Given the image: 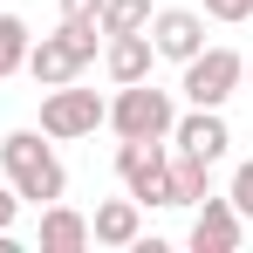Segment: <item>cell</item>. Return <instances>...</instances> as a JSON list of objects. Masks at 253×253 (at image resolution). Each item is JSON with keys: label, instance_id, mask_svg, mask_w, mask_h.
<instances>
[{"label": "cell", "instance_id": "obj_1", "mask_svg": "<svg viewBox=\"0 0 253 253\" xmlns=\"http://www.w3.org/2000/svg\"><path fill=\"white\" fill-rule=\"evenodd\" d=\"M0 171H7V185H14L21 199H35V206H55V199L69 192V171L55 158V137H42V130H7V137H0Z\"/></svg>", "mask_w": 253, "mask_h": 253}, {"label": "cell", "instance_id": "obj_2", "mask_svg": "<svg viewBox=\"0 0 253 253\" xmlns=\"http://www.w3.org/2000/svg\"><path fill=\"white\" fill-rule=\"evenodd\" d=\"M96 42H103V28H96V21H62L55 35H42V42L28 48V76H35L42 89L76 83L89 62H96Z\"/></svg>", "mask_w": 253, "mask_h": 253}, {"label": "cell", "instance_id": "obj_3", "mask_svg": "<svg viewBox=\"0 0 253 253\" xmlns=\"http://www.w3.org/2000/svg\"><path fill=\"white\" fill-rule=\"evenodd\" d=\"M103 124L117 130V137L158 144V137H171V124H178V103H171V89H158L151 76H144V83H117V103L103 110Z\"/></svg>", "mask_w": 253, "mask_h": 253}, {"label": "cell", "instance_id": "obj_4", "mask_svg": "<svg viewBox=\"0 0 253 253\" xmlns=\"http://www.w3.org/2000/svg\"><path fill=\"white\" fill-rule=\"evenodd\" d=\"M117 178L137 206H171V137H158V144L124 137L117 144Z\"/></svg>", "mask_w": 253, "mask_h": 253}, {"label": "cell", "instance_id": "obj_5", "mask_svg": "<svg viewBox=\"0 0 253 253\" xmlns=\"http://www.w3.org/2000/svg\"><path fill=\"white\" fill-rule=\"evenodd\" d=\"M185 69V103L192 110H226V96L247 83V55H233V48H199L192 62H178Z\"/></svg>", "mask_w": 253, "mask_h": 253}, {"label": "cell", "instance_id": "obj_6", "mask_svg": "<svg viewBox=\"0 0 253 253\" xmlns=\"http://www.w3.org/2000/svg\"><path fill=\"white\" fill-rule=\"evenodd\" d=\"M103 110H110V103H103L96 89H76V83H62V89H48V96H42V137H55V144L96 137Z\"/></svg>", "mask_w": 253, "mask_h": 253}, {"label": "cell", "instance_id": "obj_7", "mask_svg": "<svg viewBox=\"0 0 253 253\" xmlns=\"http://www.w3.org/2000/svg\"><path fill=\"white\" fill-rule=\"evenodd\" d=\"M151 48L165 55V62H192L199 48H206V14L199 7H151Z\"/></svg>", "mask_w": 253, "mask_h": 253}, {"label": "cell", "instance_id": "obj_8", "mask_svg": "<svg viewBox=\"0 0 253 253\" xmlns=\"http://www.w3.org/2000/svg\"><path fill=\"white\" fill-rule=\"evenodd\" d=\"M240 233H247V219H240L233 199H212L206 192V199L192 206V253H233Z\"/></svg>", "mask_w": 253, "mask_h": 253}, {"label": "cell", "instance_id": "obj_9", "mask_svg": "<svg viewBox=\"0 0 253 253\" xmlns=\"http://www.w3.org/2000/svg\"><path fill=\"white\" fill-rule=\"evenodd\" d=\"M137 233H144V206L137 199H103V206L89 212V247H137Z\"/></svg>", "mask_w": 253, "mask_h": 253}, {"label": "cell", "instance_id": "obj_10", "mask_svg": "<svg viewBox=\"0 0 253 253\" xmlns=\"http://www.w3.org/2000/svg\"><path fill=\"white\" fill-rule=\"evenodd\" d=\"M171 144H178V151H192V158H206V165H219V158H226V144H233V130H226L219 110H192V117H178V124H171Z\"/></svg>", "mask_w": 253, "mask_h": 253}, {"label": "cell", "instance_id": "obj_11", "mask_svg": "<svg viewBox=\"0 0 253 253\" xmlns=\"http://www.w3.org/2000/svg\"><path fill=\"white\" fill-rule=\"evenodd\" d=\"M151 62H158V48H151L144 28H137V35H103V69H110V83H144Z\"/></svg>", "mask_w": 253, "mask_h": 253}, {"label": "cell", "instance_id": "obj_12", "mask_svg": "<svg viewBox=\"0 0 253 253\" xmlns=\"http://www.w3.org/2000/svg\"><path fill=\"white\" fill-rule=\"evenodd\" d=\"M35 240H42V253H83L89 247V212L55 199V206H42V233Z\"/></svg>", "mask_w": 253, "mask_h": 253}, {"label": "cell", "instance_id": "obj_13", "mask_svg": "<svg viewBox=\"0 0 253 253\" xmlns=\"http://www.w3.org/2000/svg\"><path fill=\"white\" fill-rule=\"evenodd\" d=\"M206 192H212V165L171 144V206H199Z\"/></svg>", "mask_w": 253, "mask_h": 253}, {"label": "cell", "instance_id": "obj_14", "mask_svg": "<svg viewBox=\"0 0 253 253\" xmlns=\"http://www.w3.org/2000/svg\"><path fill=\"white\" fill-rule=\"evenodd\" d=\"M28 48H35V35H28V21H21V14H0V83L28 69Z\"/></svg>", "mask_w": 253, "mask_h": 253}, {"label": "cell", "instance_id": "obj_15", "mask_svg": "<svg viewBox=\"0 0 253 253\" xmlns=\"http://www.w3.org/2000/svg\"><path fill=\"white\" fill-rule=\"evenodd\" d=\"M96 28H103V35H137V28H151V0H103Z\"/></svg>", "mask_w": 253, "mask_h": 253}, {"label": "cell", "instance_id": "obj_16", "mask_svg": "<svg viewBox=\"0 0 253 253\" xmlns=\"http://www.w3.org/2000/svg\"><path fill=\"white\" fill-rule=\"evenodd\" d=\"M226 199L240 206V219H253V158H247L240 171H233V192H226Z\"/></svg>", "mask_w": 253, "mask_h": 253}, {"label": "cell", "instance_id": "obj_17", "mask_svg": "<svg viewBox=\"0 0 253 253\" xmlns=\"http://www.w3.org/2000/svg\"><path fill=\"white\" fill-rule=\"evenodd\" d=\"M206 21H253V0H206Z\"/></svg>", "mask_w": 253, "mask_h": 253}, {"label": "cell", "instance_id": "obj_18", "mask_svg": "<svg viewBox=\"0 0 253 253\" xmlns=\"http://www.w3.org/2000/svg\"><path fill=\"white\" fill-rule=\"evenodd\" d=\"M103 0H62V21H96Z\"/></svg>", "mask_w": 253, "mask_h": 253}, {"label": "cell", "instance_id": "obj_19", "mask_svg": "<svg viewBox=\"0 0 253 253\" xmlns=\"http://www.w3.org/2000/svg\"><path fill=\"white\" fill-rule=\"evenodd\" d=\"M14 212H21V192H14V185H0V233L14 226Z\"/></svg>", "mask_w": 253, "mask_h": 253}, {"label": "cell", "instance_id": "obj_20", "mask_svg": "<svg viewBox=\"0 0 253 253\" xmlns=\"http://www.w3.org/2000/svg\"><path fill=\"white\" fill-rule=\"evenodd\" d=\"M247 76H253V55H247Z\"/></svg>", "mask_w": 253, "mask_h": 253}]
</instances>
